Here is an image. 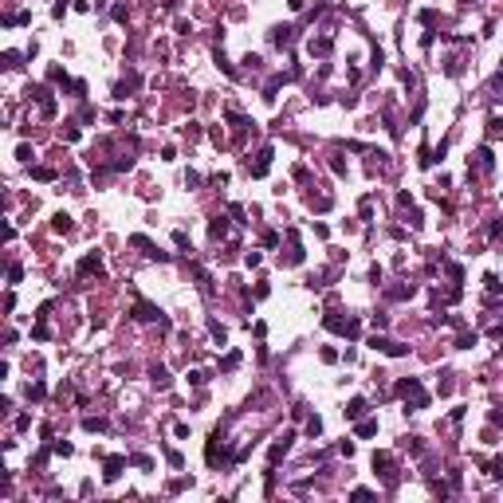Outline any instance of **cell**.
<instances>
[{
	"label": "cell",
	"instance_id": "8992f818",
	"mask_svg": "<svg viewBox=\"0 0 503 503\" xmlns=\"http://www.w3.org/2000/svg\"><path fill=\"white\" fill-rule=\"evenodd\" d=\"M134 319H142V323H146V319H158V311H154L150 303H138V307H134Z\"/></svg>",
	"mask_w": 503,
	"mask_h": 503
},
{
	"label": "cell",
	"instance_id": "ba28073f",
	"mask_svg": "<svg viewBox=\"0 0 503 503\" xmlns=\"http://www.w3.org/2000/svg\"><path fill=\"white\" fill-rule=\"evenodd\" d=\"M307 433H311V437H319V433H323V421H319V417H311V421H307Z\"/></svg>",
	"mask_w": 503,
	"mask_h": 503
},
{
	"label": "cell",
	"instance_id": "30bf717a",
	"mask_svg": "<svg viewBox=\"0 0 503 503\" xmlns=\"http://www.w3.org/2000/svg\"><path fill=\"white\" fill-rule=\"evenodd\" d=\"M500 350H503V346H500Z\"/></svg>",
	"mask_w": 503,
	"mask_h": 503
},
{
	"label": "cell",
	"instance_id": "7a4b0ae2",
	"mask_svg": "<svg viewBox=\"0 0 503 503\" xmlns=\"http://www.w3.org/2000/svg\"><path fill=\"white\" fill-rule=\"evenodd\" d=\"M122 468H126V456H111V460H107L103 480H118V476H122Z\"/></svg>",
	"mask_w": 503,
	"mask_h": 503
},
{
	"label": "cell",
	"instance_id": "3957f363",
	"mask_svg": "<svg viewBox=\"0 0 503 503\" xmlns=\"http://www.w3.org/2000/svg\"><path fill=\"white\" fill-rule=\"evenodd\" d=\"M287 448H291V433H283L279 441H276V445H272V464H276V460H279V456H287Z\"/></svg>",
	"mask_w": 503,
	"mask_h": 503
},
{
	"label": "cell",
	"instance_id": "9c48e42d",
	"mask_svg": "<svg viewBox=\"0 0 503 503\" xmlns=\"http://www.w3.org/2000/svg\"><path fill=\"white\" fill-rule=\"evenodd\" d=\"M67 228H71V217H63V213H59V217H56V232H67Z\"/></svg>",
	"mask_w": 503,
	"mask_h": 503
},
{
	"label": "cell",
	"instance_id": "277c9868",
	"mask_svg": "<svg viewBox=\"0 0 503 503\" xmlns=\"http://www.w3.org/2000/svg\"><path fill=\"white\" fill-rule=\"evenodd\" d=\"M366 409H370V405H366V401H362V397H354V401H350V405H346V417H350V421H358V417H362V413H366Z\"/></svg>",
	"mask_w": 503,
	"mask_h": 503
},
{
	"label": "cell",
	"instance_id": "5b68a950",
	"mask_svg": "<svg viewBox=\"0 0 503 503\" xmlns=\"http://www.w3.org/2000/svg\"><path fill=\"white\" fill-rule=\"evenodd\" d=\"M209 232H213V240H224V236H228V221H224V217H217V221L209 224Z\"/></svg>",
	"mask_w": 503,
	"mask_h": 503
},
{
	"label": "cell",
	"instance_id": "6da1fadb",
	"mask_svg": "<svg viewBox=\"0 0 503 503\" xmlns=\"http://www.w3.org/2000/svg\"><path fill=\"white\" fill-rule=\"evenodd\" d=\"M79 276H103V260H99V252L87 256V260L79 264Z\"/></svg>",
	"mask_w": 503,
	"mask_h": 503
},
{
	"label": "cell",
	"instance_id": "52a82bcc",
	"mask_svg": "<svg viewBox=\"0 0 503 503\" xmlns=\"http://www.w3.org/2000/svg\"><path fill=\"white\" fill-rule=\"evenodd\" d=\"M374 433H378V421H362L358 425V437H374Z\"/></svg>",
	"mask_w": 503,
	"mask_h": 503
}]
</instances>
